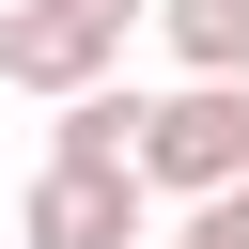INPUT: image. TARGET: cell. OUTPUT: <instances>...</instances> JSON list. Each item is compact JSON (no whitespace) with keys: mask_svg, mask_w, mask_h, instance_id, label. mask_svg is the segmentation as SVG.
I'll return each mask as SVG.
<instances>
[{"mask_svg":"<svg viewBox=\"0 0 249 249\" xmlns=\"http://www.w3.org/2000/svg\"><path fill=\"white\" fill-rule=\"evenodd\" d=\"M109 62H124V31L78 16V0H16V16H0V78H16V93H78V78H109Z\"/></svg>","mask_w":249,"mask_h":249,"instance_id":"3957f363","label":"cell"},{"mask_svg":"<svg viewBox=\"0 0 249 249\" xmlns=\"http://www.w3.org/2000/svg\"><path fill=\"white\" fill-rule=\"evenodd\" d=\"M0 249H16V233H0Z\"/></svg>","mask_w":249,"mask_h":249,"instance_id":"8992f818","label":"cell"},{"mask_svg":"<svg viewBox=\"0 0 249 249\" xmlns=\"http://www.w3.org/2000/svg\"><path fill=\"white\" fill-rule=\"evenodd\" d=\"M171 249H249V171H233V187H202V202H187V233H171Z\"/></svg>","mask_w":249,"mask_h":249,"instance_id":"5b68a950","label":"cell"},{"mask_svg":"<svg viewBox=\"0 0 249 249\" xmlns=\"http://www.w3.org/2000/svg\"><path fill=\"white\" fill-rule=\"evenodd\" d=\"M233 171H249V62L140 109V187H156V202H202V187H233Z\"/></svg>","mask_w":249,"mask_h":249,"instance_id":"6da1fadb","label":"cell"},{"mask_svg":"<svg viewBox=\"0 0 249 249\" xmlns=\"http://www.w3.org/2000/svg\"><path fill=\"white\" fill-rule=\"evenodd\" d=\"M140 171L124 156H47L31 187H16V249H140Z\"/></svg>","mask_w":249,"mask_h":249,"instance_id":"7a4b0ae2","label":"cell"},{"mask_svg":"<svg viewBox=\"0 0 249 249\" xmlns=\"http://www.w3.org/2000/svg\"><path fill=\"white\" fill-rule=\"evenodd\" d=\"M156 31H171L187 78H233V62H249V0H156Z\"/></svg>","mask_w":249,"mask_h":249,"instance_id":"277c9868","label":"cell"}]
</instances>
